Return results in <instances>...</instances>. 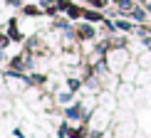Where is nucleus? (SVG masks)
I'll list each match as a JSON object with an SVG mask.
<instances>
[{"label":"nucleus","instance_id":"obj_1","mask_svg":"<svg viewBox=\"0 0 151 138\" xmlns=\"http://www.w3.org/2000/svg\"><path fill=\"white\" fill-rule=\"evenodd\" d=\"M79 32H82V37H92V30H89V27H82Z\"/></svg>","mask_w":151,"mask_h":138},{"label":"nucleus","instance_id":"obj_2","mask_svg":"<svg viewBox=\"0 0 151 138\" xmlns=\"http://www.w3.org/2000/svg\"><path fill=\"white\" fill-rule=\"evenodd\" d=\"M119 8L127 10V8H131V3H129V0H119Z\"/></svg>","mask_w":151,"mask_h":138}]
</instances>
